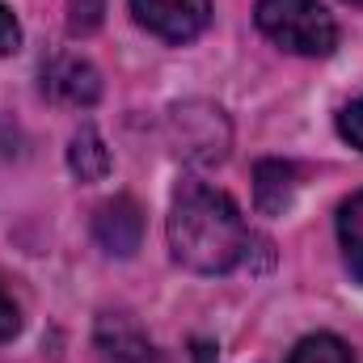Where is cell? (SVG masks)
Returning <instances> with one entry per match:
<instances>
[{
	"label": "cell",
	"instance_id": "obj_14",
	"mask_svg": "<svg viewBox=\"0 0 363 363\" xmlns=\"http://www.w3.org/2000/svg\"><path fill=\"white\" fill-rule=\"evenodd\" d=\"M17 330H21V313H17L13 296L0 287V347H4V342H13V338H17Z\"/></svg>",
	"mask_w": 363,
	"mask_h": 363
},
{
	"label": "cell",
	"instance_id": "obj_3",
	"mask_svg": "<svg viewBox=\"0 0 363 363\" xmlns=\"http://www.w3.org/2000/svg\"><path fill=\"white\" fill-rule=\"evenodd\" d=\"M169 131H174V144H178L182 157L203 161V165L224 161V157H228V144H233V131H228L224 110H220V106H207V101L174 106Z\"/></svg>",
	"mask_w": 363,
	"mask_h": 363
},
{
	"label": "cell",
	"instance_id": "obj_7",
	"mask_svg": "<svg viewBox=\"0 0 363 363\" xmlns=\"http://www.w3.org/2000/svg\"><path fill=\"white\" fill-rule=\"evenodd\" d=\"M43 93L64 106H93L101 97V77L81 55H55L43 68Z\"/></svg>",
	"mask_w": 363,
	"mask_h": 363
},
{
	"label": "cell",
	"instance_id": "obj_2",
	"mask_svg": "<svg viewBox=\"0 0 363 363\" xmlns=\"http://www.w3.org/2000/svg\"><path fill=\"white\" fill-rule=\"evenodd\" d=\"M258 30L291 55H330L338 47V26L321 0H258Z\"/></svg>",
	"mask_w": 363,
	"mask_h": 363
},
{
	"label": "cell",
	"instance_id": "obj_8",
	"mask_svg": "<svg viewBox=\"0 0 363 363\" xmlns=\"http://www.w3.org/2000/svg\"><path fill=\"white\" fill-rule=\"evenodd\" d=\"M291 194H296V165H287V161H262L254 169V199H258V207L267 216L283 211L291 203Z\"/></svg>",
	"mask_w": 363,
	"mask_h": 363
},
{
	"label": "cell",
	"instance_id": "obj_13",
	"mask_svg": "<svg viewBox=\"0 0 363 363\" xmlns=\"http://www.w3.org/2000/svg\"><path fill=\"white\" fill-rule=\"evenodd\" d=\"M338 135H342L351 148L363 152V97H355L351 106H342V114H338Z\"/></svg>",
	"mask_w": 363,
	"mask_h": 363
},
{
	"label": "cell",
	"instance_id": "obj_12",
	"mask_svg": "<svg viewBox=\"0 0 363 363\" xmlns=\"http://www.w3.org/2000/svg\"><path fill=\"white\" fill-rule=\"evenodd\" d=\"M68 26L72 34H93L101 26V13H106V0H68Z\"/></svg>",
	"mask_w": 363,
	"mask_h": 363
},
{
	"label": "cell",
	"instance_id": "obj_6",
	"mask_svg": "<svg viewBox=\"0 0 363 363\" xmlns=\"http://www.w3.org/2000/svg\"><path fill=\"white\" fill-rule=\"evenodd\" d=\"M93 355H97V363H165L161 351L148 342V334H144L135 321L118 317V313H106V317L97 321Z\"/></svg>",
	"mask_w": 363,
	"mask_h": 363
},
{
	"label": "cell",
	"instance_id": "obj_1",
	"mask_svg": "<svg viewBox=\"0 0 363 363\" xmlns=\"http://www.w3.org/2000/svg\"><path fill=\"white\" fill-rule=\"evenodd\" d=\"M169 250L174 262L199 274H228L250 258V228L241 207L203 182H182L169 207Z\"/></svg>",
	"mask_w": 363,
	"mask_h": 363
},
{
	"label": "cell",
	"instance_id": "obj_15",
	"mask_svg": "<svg viewBox=\"0 0 363 363\" xmlns=\"http://www.w3.org/2000/svg\"><path fill=\"white\" fill-rule=\"evenodd\" d=\"M17 47H21V26H17L13 9L0 4V55H9V51H17Z\"/></svg>",
	"mask_w": 363,
	"mask_h": 363
},
{
	"label": "cell",
	"instance_id": "obj_16",
	"mask_svg": "<svg viewBox=\"0 0 363 363\" xmlns=\"http://www.w3.org/2000/svg\"><path fill=\"white\" fill-rule=\"evenodd\" d=\"M347 4H363V0H347Z\"/></svg>",
	"mask_w": 363,
	"mask_h": 363
},
{
	"label": "cell",
	"instance_id": "obj_10",
	"mask_svg": "<svg viewBox=\"0 0 363 363\" xmlns=\"http://www.w3.org/2000/svg\"><path fill=\"white\" fill-rule=\"evenodd\" d=\"M338 245H342L347 271L363 283V190H355L338 207Z\"/></svg>",
	"mask_w": 363,
	"mask_h": 363
},
{
	"label": "cell",
	"instance_id": "obj_4",
	"mask_svg": "<svg viewBox=\"0 0 363 363\" xmlns=\"http://www.w3.org/2000/svg\"><path fill=\"white\" fill-rule=\"evenodd\" d=\"M131 13L161 43H190L211 21V4L207 0H131Z\"/></svg>",
	"mask_w": 363,
	"mask_h": 363
},
{
	"label": "cell",
	"instance_id": "obj_9",
	"mask_svg": "<svg viewBox=\"0 0 363 363\" xmlns=\"http://www.w3.org/2000/svg\"><path fill=\"white\" fill-rule=\"evenodd\" d=\"M68 169L81 182H101L110 174V148H106V140L97 135V127L85 123V127L72 135V144H68Z\"/></svg>",
	"mask_w": 363,
	"mask_h": 363
},
{
	"label": "cell",
	"instance_id": "obj_5",
	"mask_svg": "<svg viewBox=\"0 0 363 363\" xmlns=\"http://www.w3.org/2000/svg\"><path fill=\"white\" fill-rule=\"evenodd\" d=\"M93 237H97V245H101L106 254L131 258V254L140 250V241H144V211H140V203L127 199V194L101 203V207L93 211Z\"/></svg>",
	"mask_w": 363,
	"mask_h": 363
},
{
	"label": "cell",
	"instance_id": "obj_11",
	"mask_svg": "<svg viewBox=\"0 0 363 363\" xmlns=\"http://www.w3.org/2000/svg\"><path fill=\"white\" fill-rule=\"evenodd\" d=\"M287 363H355V355L334 334H308V338L296 342V351L287 355Z\"/></svg>",
	"mask_w": 363,
	"mask_h": 363
}]
</instances>
